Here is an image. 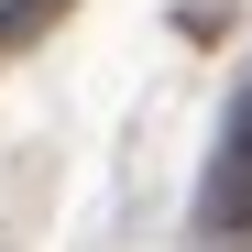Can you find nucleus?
<instances>
[{"mask_svg":"<svg viewBox=\"0 0 252 252\" xmlns=\"http://www.w3.org/2000/svg\"><path fill=\"white\" fill-rule=\"evenodd\" d=\"M197 220L208 230H252V88H241V110H230V132H220V154H208V197H197Z\"/></svg>","mask_w":252,"mask_h":252,"instance_id":"1","label":"nucleus"}]
</instances>
